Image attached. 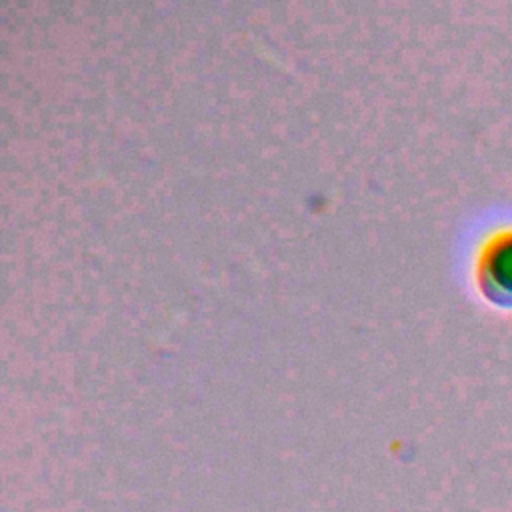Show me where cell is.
I'll return each mask as SVG.
<instances>
[{
  "label": "cell",
  "instance_id": "obj_1",
  "mask_svg": "<svg viewBox=\"0 0 512 512\" xmlns=\"http://www.w3.org/2000/svg\"><path fill=\"white\" fill-rule=\"evenodd\" d=\"M480 294L500 308H512V228L490 236L476 260Z\"/></svg>",
  "mask_w": 512,
  "mask_h": 512
}]
</instances>
